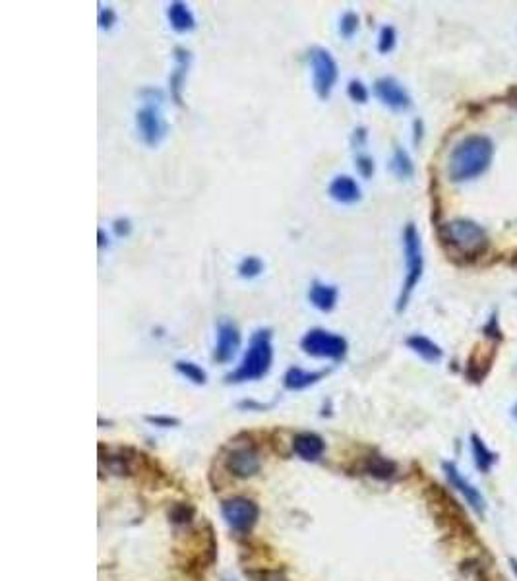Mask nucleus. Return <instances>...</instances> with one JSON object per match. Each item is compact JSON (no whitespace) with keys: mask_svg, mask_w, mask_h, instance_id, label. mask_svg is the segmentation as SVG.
Returning <instances> with one entry per match:
<instances>
[{"mask_svg":"<svg viewBox=\"0 0 517 581\" xmlns=\"http://www.w3.org/2000/svg\"><path fill=\"white\" fill-rule=\"evenodd\" d=\"M494 157V144L487 136H467L459 142L448 157L445 173L452 182H467L477 179L490 167Z\"/></svg>","mask_w":517,"mask_h":581,"instance_id":"nucleus-1","label":"nucleus"},{"mask_svg":"<svg viewBox=\"0 0 517 581\" xmlns=\"http://www.w3.org/2000/svg\"><path fill=\"white\" fill-rule=\"evenodd\" d=\"M440 240L444 248L455 258L463 260H477L488 252V237L484 229L473 219L459 218L453 221H448L438 229Z\"/></svg>","mask_w":517,"mask_h":581,"instance_id":"nucleus-2","label":"nucleus"},{"mask_svg":"<svg viewBox=\"0 0 517 581\" xmlns=\"http://www.w3.org/2000/svg\"><path fill=\"white\" fill-rule=\"evenodd\" d=\"M273 361V347H271V329L260 327L256 329L254 335L250 337L246 353L242 356L239 368L227 376V382H250V380H260L271 368Z\"/></svg>","mask_w":517,"mask_h":581,"instance_id":"nucleus-3","label":"nucleus"},{"mask_svg":"<svg viewBox=\"0 0 517 581\" xmlns=\"http://www.w3.org/2000/svg\"><path fill=\"white\" fill-rule=\"evenodd\" d=\"M403 252H405V281L401 287L399 300H397V312L405 310L409 298L413 295V290L421 281L424 271V258H423V244H421V235L416 231L413 223H409L403 229Z\"/></svg>","mask_w":517,"mask_h":581,"instance_id":"nucleus-4","label":"nucleus"},{"mask_svg":"<svg viewBox=\"0 0 517 581\" xmlns=\"http://www.w3.org/2000/svg\"><path fill=\"white\" fill-rule=\"evenodd\" d=\"M142 95L146 97V105L136 113V126H138L142 140L153 147V145L159 144L161 140L165 138V134H167V123H165V118H163L159 109L161 101H155V95L159 97L161 91H157V89H144Z\"/></svg>","mask_w":517,"mask_h":581,"instance_id":"nucleus-5","label":"nucleus"},{"mask_svg":"<svg viewBox=\"0 0 517 581\" xmlns=\"http://www.w3.org/2000/svg\"><path fill=\"white\" fill-rule=\"evenodd\" d=\"M300 347L306 355L316 356V359H331V361H341L347 355V342L341 335L328 332V329H310L306 332L305 337L300 339Z\"/></svg>","mask_w":517,"mask_h":581,"instance_id":"nucleus-6","label":"nucleus"},{"mask_svg":"<svg viewBox=\"0 0 517 581\" xmlns=\"http://www.w3.org/2000/svg\"><path fill=\"white\" fill-rule=\"evenodd\" d=\"M308 60L312 66V86L314 91L318 94L320 99H328L337 78H339V68L335 58L331 57V52L322 49V47H314L312 51L308 52Z\"/></svg>","mask_w":517,"mask_h":581,"instance_id":"nucleus-7","label":"nucleus"},{"mask_svg":"<svg viewBox=\"0 0 517 581\" xmlns=\"http://www.w3.org/2000/svg\"><path fill=\"white\" fill-rule=\"evenodd\" d=\"M223 517L233 529H248L252 527L258 519L260 509L254 502L248 498H233V500L223 502Z\"/></svg>","mask_w":517,"mask_h":581,"instance_id":"nucleus-8","label":"nucleus"},{"mask_svg":"<svg viewBox=\"0 0 517 581\" xmlns=\"http://www.w3.org/2000/svg\"><path fill=\"white\" fill-rule=\"evenodd\" d=\"M239 347H241V332H239V327L234 326L233 322H229V320L219 322L213 359L217 363H229Z\"/></svg>","mask_w":517,"mask_h":581,"instance_id":"nucleus-9","label":"nucleus"},{"mask_svg":"<svg viewBox=\"0 0 517 581\" xmlns=\"http://www.w3.org/2000/svg\"><path fill=\"white\" fill-rule=\"evenodd\" d=\"M374 94L386 107L394 111H405L411 107V97L395 78H380L374 81Z\"/></svg>","mask_w":517,"mask_h":581,"instance_id":"nucleus-10","label":"nucleus"},{"mask_svg":"<svg viewBox=\"0 0 517 581\" xmlns=\"http://www.w3.org/2000/svg\"><path fill=\"white\" fill-rule=\"evenodd\" d=\"M227 469L233 473L234 477L248 479L260 469V458L252 448H237L227 458Z\"/></svg>","mask_w":517,"mask_h":581,"instance_id":"nucleus-11","label":"nucleus"},{"mask_svg":"<svg viewBox=\"0 0 517 581\" xmlns=\"http://www.w3.org/2000/svg\"><path fill=\"white\" fill-rule=\"evenodd\" d=\"M190 68V52L184 47H176L175 49V70L169 78V86H171V97L175 99L176 105H183V89L186 74Z\"/></svg>","mask_w":517,"mask_h":581,"instance_id":"nucleus-12","label":"nucleus"},{"mask_svg":"<svg viewBox=\"0 0 517 581\" xmlns=\"http://www.w3.org/2000/svg\"><path fill=\"white\" fill-rule=\"evenodd\" d=\"M328 192L329 196L339 203H355L360 200V186L353 176H347V174L335 176L329 184Z\"/></svg>","mask_w":517,"mask_h":581,"instance_id":"nucleus-13","label":"nucleus"},{"mask_svg":"<svg viewBox=\"0 0 517 581\" xmlns=\"http://www.w3.org/2000/svg\"><path fill=\"white\" fill-rule=\"evenodd\" d=\"M292 450L299 458L306 459V461H314L324 453V440L318 434H312V432H300L292 440Z\"/></svg>","mask_w":517,"mask_h":581,"instance_id":"nucleus-14","label":"nucleus"},{"mask_svg":"<svg viewBox=\"0 0 517 581\" xmlns=\"http://www.w3.org/2000/svg\"><path fill=\"white\" fill-rule=\"evenodd\" d=\"M308 300L320 312H329L337 305V289H335L334 285L314 281L310 285V290H308Z\"/></svg>","mask_w":517,"mask_h":581,"instance_id":"nucleus-15","label":"nucleus"},{"mask_svg":"<svg viewBox=\"0 0 517 581\" xmlns=\"http://www.w3.org/2000/svg\"><path fill=\"white\" fill-rule=\"evenodd\" d=\"M444 471H445V475H448L450 483L453 485V488H458L459 492L465 496V500L473 506V509H477L479 514H482V506H484V502H482V496L479 494V490H477L473 485H469V483H467V480L459 475V471L453 467V465L445 463Z\"/></svg>","mask_w":517,"mask_h":581,"instance_id":"nucleus-16","label":"nucleus"},{"mask_svg":"<svg viewBox=\"0 0 517 581\" xmlns=\"http://www.w3.org/2000/svg\"><path fill=\"white\" fill-rule=\"evenodd\" d=\"M167 18L171 28L178 31V33H186V31H192L196 28V20H194V14L184 2H173L169 4L167 8Z\"/></svg>","mask_w":517,"mask_h":581,"instance_id":"nucleus-17","label":"nucleus"},{"mask_svg":"<svg viewBox=\"0 0 517 581\" xmlns=\"http://www.w3.org/2000/svg\"><path fill=\"white\" fill-rule=\"evenodd\" d=\"M496 349H492L490 353H487V349L479 347L473 353V356L469 359L467 363V378H471L473 382H481L482 378L487 376L490 364L494 361Z\"/></svg>","mask_w":517,"mask_h":581,"instance_id":"nucleus-18","label":"nucleus"},{"mask_svg":"<svg viewBox=\"0 0 517 581\" xmlns=\"http://www.w3.org/2000/svg\"><path fill=\"white\" fill-rule=\"evenodd\" d=\"M322 376H324V372H308L299 368V366H292V368H289L287 374H285L283 382L287 390L299 392V390H305L308 385L316 384Z\"/></svg>","mask_w":517,"mask_h":581,"instance_id":"nucleus-19","label":"nucleus"},{"mask_svg":"<svg viewBox=\"0 0 517 581\" xmlns=\"http://www.w3.org/2000/svg\"><path fill=\"white\" fill-rule=\"evenodd\" d=\"M407 345L411 351H415L416 355L424 359V361H428V363H436L444 355L442 349L424 335H411V337H407Z\"/></svg>","mask_w":517,"mask_h":581,"instance_id":"nucleus-20","label":"nucleus"},{"mask_svg":"<svg viewBox=\"0 0 517 581\" xmlns=\"http://www.w3.org/2000/svg\"><path fill=\"white\" fill-rule=\"evenodd\" d=\"M390 167L394 171L395 176L399 179H411L413 173H415V165H413V159L409 157V153L403 150V147H395L394 157H392V163Z\"/></svg>","mask_w":517,"mask_h":581,"instance_id":"nucleus-21","label":"nucleus"},{"mask_svg":"<svg viewBox=\"0 0 517 581\" xmlns=\"http://www.w3.org/2000/svg\"><path fill=\"white\" fill-rule=\"evenodd\" d=\"M471 446H473V456H475L477 465H479V469L484 473L490 471V467L496 463L494 453L488 450L487 446H484V442H482L481 438H479L477 434L471 436Z\"/></svg>","mask_w":517,"mask_h":581,"instance_id":"nucleus-22","label":"nucleus"},{"mask_svg":"<svg viewBox=\"0 0 517 581\" xmlns=\"http://www.w3.org/2000/svg\"><path fill=\"white\" fill-rule=\"evenodd\" d=\"M366 471L370 473L372 477H378V479H392L395 473V465L387 459L374 456L366 461Z\"/></svg>","mask_w":517,"mask_h":581,"instance_id":"nucleus-23","label":"nucleus"},{"mask_svg":"<svg viewBox=\"0 0 517 581\" xmlns=\"http://www.w3.org/2000/svg\"><path fill=\"white\" fill-rule=\"evenodd\" d=\"M176 371L181 372L186 380L194 382V384H205V372L198 366L196 363H190V361H178L176 363Z\"/></svg>","mask_w":517,"mask_h":581,"instance_id":"nucleus-24","label":"nucleus"},{"mask_svg":"<svg viewBox=\"0 0 517 581\" xmlns=\"http://www.w3.org/2000/svg\"><path fill=\"white\" fill-rule=\"evenodd\" d=\"M263 271V261L258 256H246L244 260L239 264V276L244 279H254Z\"/></svg>","mask_w":517,"mask_h":581,"instance_id":"nucleus-25","label":"nucleus"},{"mask_svg":"<svg viewBox=\"0 0 517 581\" xmlns=\"http://www.w3.org/2000/svg\"><path fill=\"white\" fill-rule=\"evenodd\" d=\"M395 29L392 26H384L380 29V37H378V51L380 52H390L394 51L395 47Z\"/></svg>","mask_w":517,"mask_h":581,"instance_id":"nucleus-26","label":"nucleus"},{"mask_svg":"<svg viewBox=\"0 0 517 581\" xmlns=\"http://www.w3.org/2000/svg\"><path fill=\"white\" fill-rule=\"evenodd\" d=\"M358 29V16L355 14V12H347V14L341 16V20H339V33H341L343 37H353L355 33H357Z\"/></svg>","mask_w":517,"mask_h":581,"instance_id":"nucleus-27","label":"nucleus"},{"mask_svg":"<svg viewBox=\"0 0 517 581\" xmlns=\"http://www.w3.org/2000/svg\"><path fill=\"white\" fill-rule=\"evenodd\" d=\"M347 94L355 103H366L368 101V89L360 80H351L349 86H347Z\"/></svg>","mask_w":517,"mask_h":581,"instance_id":"nucleus-28","label":"nucleus"},{"mask_svg":"<svg viewBox=\"0 0 517 581\" xmlns=\"http://www.w3.org/2000/svg\"><path fill=\"white\" fill-rule=\"evenodd\" d=\"M482 334L487 335L488 339H492V343H498L502 342V329H500V326H498V318H496V314H492L490 316V320H488L487 324H484V327H482Z\"/></svg>","mask_w":517,"mask_h":581,"instance_id":"nucleus-29","label":"nucleus"},{"mask_svg":"<svg viewBox=\"0 0 517 581\" xmlns=\"http://www.w3.org/2000/svg\"><path fill=\"white\" fill-rule=\"evenodd\" d=\"M355 167H357L358 174L363 176V179H370L372 174H374V159H372L370 155H358L357 161H355Z\"/></svg>","mask_w":517,"mask_h":581,"instance_id":"nucleus-30","label":"nucleus"},{"mask_svg":"<svg viewBox=\"0 0 517 581\" xmlns=\"http://www.w3.org/2000/svg\"><path fill=\"white\" fill-rule=\"evenodd\" d=\"M97 22L101 26V29H110L115 23H117V14L113 8H99V18Z\"/></svg>","mask_w":517,"mask_h":581,"instance_id":"nucleus-31","label":"nucleus"},{"mask_svg":"<svg viewBox=\"0 0 517 581\" xmlns=\"http://www.w3.org/2000/svg\"><path fill=\"white\" fill-rule=\"evenodd\" d=\"M113 229H115V232H117L118 237H126V235H130L132 223L128 219H117V221L113 223Z\"/></svg>","mask_w":517,"mask_h":581,"instance_id":"nucleus-32","label":"nucleus"},{"mask_svg":"<svg viewBox=\"0 0 517 581\" xmlns=\"http://www.w3.org/2000/svg\"><path fill=\"white\" fill-rule=\"evenodd\" d=\"M366 142V128H357L353 134V145L355 147H363Z\"/></svg>","mask_w":517,"mask_h":581,"instance_id":"nucleus-33","label":"nucleus"},{"mask_svg":"<svg viewBox=\"0 0 517 581\" xmlns=\"http://www.w3.org/2000/svg\"><path fill=\"white\" fill-rule=\"evenodd\" d=\"M147 421L153 422V424H161V427H171V424H176V419H169V417H147Z\"/></svg>","mask_w":517,"mask_h":581,"instance_id":"nucleus-34","label":"nucleus"},{"mask_svg":"<svg viewBox=\"0 0 517 581\" xmlns=\"http://www.w3.org/2000/svg\"><path fill=\"white\" fill-rule=\"evenodd\" d=\"M421 136H423V123H421V120H415V142L416 144L421 142Z\"/></svg>","mask_w":517,"mask_h":581,"instance_id":"nucleus-35","label":"nucleus"},{"mask_svg":"<svg viewBox=\"0 0 517 581\" xmlns=\"http://www.w3.org/2000/svg\"><path fill=\"white\" fill-rule=\"evenodd\" d=\"M97 237H99V248L107 247V235H105V231H103V229H99V231H97Z\"/></svg>","mask_w":517,"mask_h":581,"instance_id":"nucleus-36","label":"nucleus"},{"mask_svg":"<svg viewBox=\"0 0 517 581\" xmlns=\"http://www.w3.org/2000/svg\"><path fill=\"white\" fill-rule=\"evenodd\" d=\"M513 417H516V419H517V405L513 407Z\"/></svg>","mask_w":517,"mask_h":581,"instance_id":"nucleus-37","label":"nucleus"}]
</instances>
